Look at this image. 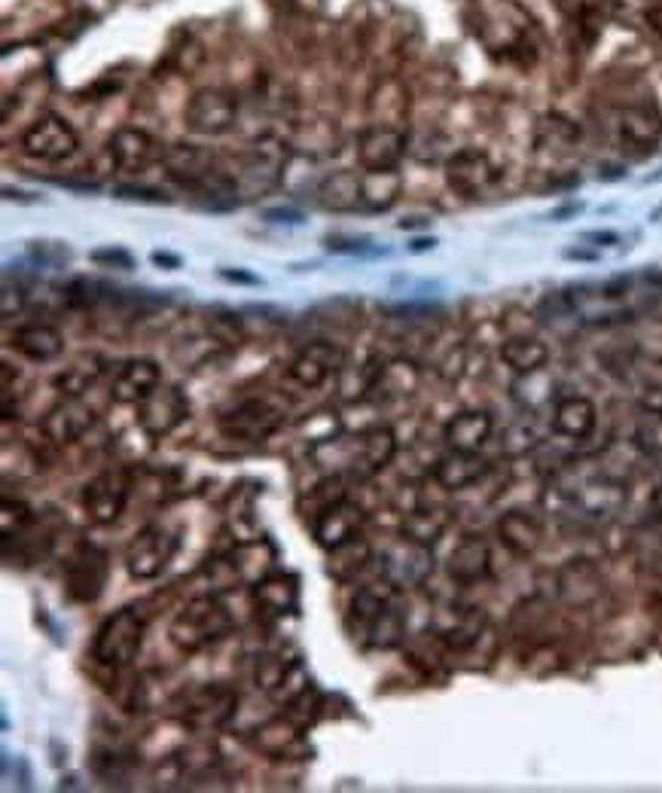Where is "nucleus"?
<instances>
[{"mask_svg": "<svg viewBox=\"0 0 662 793\" xmlns=\"http://www.w3.org/2000/svg\"><path fill=\"white\" fill-rule=\"evenodd\" d=\"M233 632V614L214 595H199L187 602L168 626V638L184 653H199Z\"/></svg>", "mask_w": 662, "mask_h": 793, "instance_id": "1", "label": "nucleus"}, {"mask_svg": "<svg viewBox=\"0 0 662 793\" xmlns=\"http://www.w3.org/2000/svg\"><path fill=\"white\" fill-rule=\"evenodd\" d=\"M144 632H147V619L134 607H122L102 623L95 644H92V656L107 668H126L141 653Z\"/></svg>", "mask_w": 662, "mask_h": 793, "instance_id": "2", "label": "nucleus"}, {"mask_svg": "<svg viewBox=\"0 0 662 793\" xmlns=\"http://www.w3.org/2000/svg\"><path fill=\"white\" fill-rule=\"evenodd\" d=\"M107 577H110V558L95 544L76 546L64 565V589L76 604L98 602L107 587Z\"/></svg>", "mask_w": 662, "mask_h": 793, "instance_id": "3", "label": "nucleus"}, {"mask_svg": "<svg viewBox=\"0 0 662 793\" xmlns=\"http://www.w3.org/2000/svg\"><path fill=\"white\" fill-rule=\"evenodd\" d=\"M175 553V531L153 522L147 529L138 531L132 537V544L126 546V568H129L134 580H156L172 565Z\"/></svg>", "mask_w": 662, "mask_h": 793, "instance_id": "4", "label": "nucleus"}, {"mask_svg": "<svg viewBox=\"0 0 662 793\" xmlns=\"http://www.w3.org/2000/svg\"><path fill=\"white\" fill-rule=\"evenodd\" d=\"M379 565L388 587L418 589L434 573V549L410 537H400L379 556Z\"/></svg>", "mask_w": 662, "mask_h": 793, "instance_id": "5", "label": "nucleus"}, {"mask_svg": "<svg viewBox=\"0 0 662 793\" xmlns=\"http://www.w3.org/2000/svg\"><path fill=\"white\" fill-rule=\"evenodd\" d=\"M22 153L37 162H64L71 159L80 147L74 126L68 119L46 114V117L34 119L25 134H22Z\"/></svg>", "mask_w": 662, "mask_h": 793, "instance_id": "6", "label": "nucleus"}, {"mask_svg": "<svg viewBox=\"0 0 662 793\" xmlns=\"http://www.w3.org/2000/svg\"><path fill=\"white\" fill-rule=\"evenodd\" d=\"M238 693L233 687H223V684H208L199 690L187 693L184 699V711H180V723L199 730V733H214L229 723V718L236 714Z\"/></svg>", "mask_w": 662, "mask_h": 793, "instance_id": "7", "label": "nucleus"}, {"mask_svg": "<svg viewBox=\"0 0 662 793\" xmlns=\"http://www.w3.org/2000/svg\"><path fill=\"white\" fill-rule=\"evenodd\" d=\"M187 415H190V400L177 384H159L138 403V425L153 440L175 434L187 422Z\"/></svg>", "mask_w": 662, "mask_h": 793, "instance_id": "8", "label": "nucleus"}, {"mask_svg": "<svg viewBox=\"0 0 662 793\" xmlns=\"http://www.w3.org/2000/svg\"><path fill=\"white\" fill-rule=\"evenodd\" d=\"M281 425H284V412L272 406L269 400H245L226 415H221V422H217L223 437L241 442L269 440Z\"/></svg>", "mask_w": 662, "mask_h": 793, "instance_id": "9", "label": "nucleus"}, {"mask_svg": "<svg viewBox=\"0 0 662 793\" xmlns=\"http://www.w3.org/2000/svg\"><path fill=\"white\" fill-rule=\"evenodd\" d=\"M184 119H187L190 132L217 138V134L233 132V126H236L238 119V104L223 88H199L187 102Z\"/></svg>", "mask_w": 662, "mask_h": 793, "instance_id": "10", "label": "nucleus"}, {"mask_svg": "<svg viewBox=\"0 0 662 793\" xmlns=\"http://www.w3.org/2000/svg\"><path fill=\"white\" fill-rule=\"evenodd\" d=\"M498 165L483 150H458L446 159V184L458 196L476 199L498 184Z\"/></svg>", "mask_w": 662, "mask_h": 793, "instance_id": "11", "label": "nucleus"}, {"mask_svg": "<svg viewBox=\"0 0 662 793\" xmlns=\"http://www.w3.org/2000/svg\"><path fill=\"white\" fill-rule=\"evenodd\" d=\"M129 492H132L129 473L107 471L95 476L83 492V507H86L88 519L95 525H114L129 504Z\"/></svg>", "mask_w": 662, "mask_h": 793, "instance_id": "12", "label": "nucleus"}, {"mask_svg": "<svg viewBox=\"0 0 662 793\" xmlns=\"http://www.w3.org/2000/svg\"><path fill=\"white\" fill-rule=\"evenodd\" d=\"M406 156V134L394 126H369L357 138V162L364 171H388L398 168Z\"/></svg>", "mask_w": 662, "mask_h": 793, "instance_id": "13", "label": "nucleus"}, {"mask_svg": "<svg viewBox=\"0 0 662 793\" xmlns=\"http://www.w3.org/2000/svg\"><path fill=\"white\" fill-rule=\"evenodd\" d=\"M345 369V352L333 345V342H311L309 348L296 354V360L287 369V376L294 379L299 388H321V384L333 376V372H342Z\"/></svg>", "mask_w": 662, "mask_h": 793, "instance_id": "14", "label": "nucleus"}, {"mask_svg": "<svg viewBox=\"0 0 662 793\" xmlns=\"http://www.w3.org/2000/svg\"><path fill=\"white\" fill-rule=\"evenodd\" d=\"M92 425H95V412H92L86 400L83 397H64L59 406H52V410L46 412L40 430H44V437L49 442L68 446V442L86 437V430Z\"/></svg>", "mask_w": 662, "mask_h": 793, "instance_id": "15", "label": "nucleus"}, {"mask_svg": "<svg viewBox=\"0 0 662 793\" xmlns=\"http://www.w3.org/2000/svg\"><path fill=\"white\" fill-rule=\"evenodd\" d=\"M360 525H364V510L352 504L348 498L336 500L324 507L318 516H311V531H315V541L324 546V549H333V546L345 544L360 534Z\"/></svg>", "mask_w": 662, "mask_h": 793, "instance_id": "16", "label": "nucleus"}, {"mask_svg": "<svg viewBox=\"0 0 662 793\" xmlns=\"http://www.w3.org/2000/svg\"><path fill=\"white\" fill-rule=\"evenodd\" d=\"M617 138L623 147L648 153L660 144L662 117L650 104H629L617 110Z\"/></svg>", "mask_w": 662, "mask_h": 793, "instance_id": "17", "label": "nucleus"}, {"mask_svg": "<svg viewBox=\"0 0 662 793\" xmlns=\"http://www.w3.org/2000/svg\"><path fill=\"white\" fill-rule=\"evenodd\" d=\"M163 384V369L156 360L150 357H134V360H126L119 372L114 376L110 382V397L117 403H141L150 391H156Z\"/></svg>", "mask_w": 662, "mask_h": 793, "instance_id": "18", "label": "nucleus"}, {"mask_svg": "<svg viewBox=\"0 0 662 793\" xmlns=\"http://www.w3.org/2000/svg\"><path fill=\"white\" fill-rule=\"evenodd\" d=\"M163 162L168 177H175L177 184H184V187H196V190L205 184L208 177L217 175L211 150L199 147V144H175V147L165 150Z\"/></svg>", "mask_w": 662, "mask_h": 793, "instance_id": "19", "label": "nucleus"}, {"mask_svg": "<svg viewBox=\"0 0 662 793\" xmlns=\"http://www.w3.org/2000/svg\"><path fill=\"white\" fill-rule=\"evenodd\" d=\"M156 153H159V144L144 129H119L107 141V156L122 171H141V168H147L150 162L156 159Z\"/></svg>", "mask_w": 662, "mask_h": 793, "instance_id": "20", "label": "nucleus"}, {"mask_svg": "<svg viewBox=\"0 0 662 793\" xmlns=\"http://www.w3.org/2000/svg\"><path fill=\"white\" fill-rule=\"evenodd\" d=\"M492 430H495V422H492L488 412H458L456 418H449L442 427V440L449 442V449H456V452H480L492 440Z\"/></svg>", "mask_w": 662, "mask_h": 793, "instance_id": "21", "label": "nucleus"}, {"mask_svg": "<svg viewBox=\"0 0 662 793\" xmlns=\"http://www.w3.org/2000/svg\"><path fill=\"white\" fill-rule=\"evenodd\" d=\"M488 473V461L480 452H449L446 458L437 461L434 467V483L446 488V492H461L471 488Z\"/></svg>", "mask_w": 662, "mask_h": 793, "instance_id": "22", "label": "nucleus"}, {"mask_svg": "<svg viewBox=\"0 0 662 793\" xmlns=\"http://www.w3.org/2000/svg\"><path fill=\"white\" fill-rule=\"evenodd\" d=\"M602 573L587 558H575L559 571V595L571 607H589L602 595Z\"/></svg>", "mask_w": 662, "mask_h": 793, "instance_id": "23", "label": "nucleus"}, {"mask_svg": "<svg viewBox=\"0 0 662 793\" xmlns=\"http://www.w3.org/2000/svg\"><path fill=\"white\" fill-rule=\"evenodd\" d=\"M488 568H492V556H488V544L483 537H464L461 544L452 549V556L446 561V571L449 577L461 583V587H473L480 580H486Z\"/></svg>", "mask_w": 662, "mask_h": 793, "instance_id": "24", "label": "nucleus"}, {"mask_svg": "<svg viewBox=\"0 0 662 793\" xmlns=\"http://www.w3.org/2000/svg\"><path fill=\"white\" fill-rule=\"evenodd\" d=\"M10 345H13L15 352L22 354L25 360L49 364V360H56V357L64 352V336H61L56 327H49V323H25V327L15 330Z\"/></svg>", "mask_w": 662, "mask_h": 793, "instance_id": "25", "label": "nucleus"}, {"mask_svg": "<svg viewBox=\"0 0 662 793\" xmlns=\"http://www.w3.org/2000/svg\"><path fill=\"white\" fill-rule=\"evenodd\" d=\"M253 599L257 607L269 619H279L284 614H294L299 602V589L291 573H265L263 580L253 583Z\"/></svg>", "mask_w": 662, "mask_h": 793, "instance_id": "26", "label": "nucleus"}, {"mask_svg": "<svg viewBox=\"0 0 662 793\" xmlns=\"http://www.w3.org/2000/svg\"><path fill=\"white\" fill-rule=\"evenodd\" d=\"M398 455V437L391 427H373L357 437V471L354 476H373L385 471Z\"/></svg>", "mask_w": 662, "mask_h": 793, "instance_id": "27", "label": "nucleus"}, {"mask_svg": "<svg viewBox=\"0 0 662 793\" xmlns=\"http://www.w3.org/2000/svg\"><path fill=\"white\" fill-rule=\"evenodd\" d=\"M498 537L516 556H534L537 546L544 541V529L534 516L522 510H510L498 519Z\"/></svg>", "mask_w": 662, "mask_h": 793, "instance_id": "28", "label": "nucleus"}, {"mask_svg": "<svg viewBox=\"0 0 662 793\" xmlns=\"http://www.w3.org/2000/svg\"><path fill=\"white\" fill-rule=\"evenodd\" d=\"M553 430L568 440H587L595 430V406L587 397H561L553 406Z\"/></svg>", "mask_w": 662, "mask_h": 793, "instance_id": "29", "label": "nucleus"}, {"mask_svg": "<svg viewBox=\"0 0 662 793\" xmlns=\"http://www.w3.org/2000/svg\"><path fill=\"white\" fill-rule=\"evenodd\" d=\"M373 561V546L367 544V537L364 534H357L352 541H345V544L333 546V549H327V571L330 577L336 580V583H354L360 573L367 571V565Z\"/></svg>", "mask_w": 662, "mask_h": 793, "instance_id": "30", "label": "nucleus"}, {"mask_svg": "<svg viewBox=\"0 0 662 793\" xmlns=\"http://www.w3.org/2000/svg\"><path fill=\"white\" fill-rule=\"evenodd\" d=\"M400 196H403V175L398 168L360 175V208H367L373 214L391 211L400 202Z\"/></svg>", "mask_w": 662, "mask_h": 793, "instance_id": "31", "label": "nucleus"}, {"mask_svg": "<svg viewBox=\"0 0 662 793\" xmlns=\"http://www.w3.org/2000/svg\"><path fill=\"white\" fill-rule=\"evenodd\" d=\"M318 202L327 211L348 214L360 208V175L357 171H333L318 184Z\"/></svg>", "mask_w": 662, "mask_h": 793, "instance_id": "32", "label": "nucleus"}, {"mask_svg": "<svg viewBox=\"0 0 662 793\" xmlns=\"http://www.w3.org/2000/svg\"><path fill=\"white\" fill-rule=\"evenodd\" d=\"M422 382V372L413 360H388L379 364L376 379H373V391L382 400H400V397H413Z\"/></svg>", "mask_w": 662, "mask_h": 793, "instance_id": "33", "label": "nucleus"}, {"mask_svg": "<svg viewBox=\"0 0 662 793\" xmlns=\"http://www.w3.org/2000/svg\"><path fill=\"white\" fill-rule=\"evenodd\" d=\"M575 500L577 507L587 510L589 516H607L623 507L626 492H623V485L611 483L604 476H592V480H583V483L577 485Z\"/></svg>", "mask_w": 662, "mask_h": 793, "instance_id": "34", "label": "nucleus"}, {"mask_svg": "<svg viewBox=\"0 0 662 793\" xmlns=\"http://www.w3.org/2000/svg\"><path fill=\"white\" fill-rule=\"evenodd\" d=\"M449 522H452V516L446 507H413L403 513V537L434 546L446 534Z\"/></svg>", "mask_w": 662, "mask_h": 793, "instance_id": "35", "label": "nucleus"}, {"mask_svg": "<svg viewBox=\"0 0 662 793\" xmlns=\"http://www.w3.org/2000/svg\"><path fill=\"white\" fill-rule=\"evenodd\" d=\"M500 360L513 369L516 376H529V372H537V369L546 367L549 348H546L541 339L513 336L500 345Z\"/></svg>", "mask_w": 662, "mask_h": 793, "instance_id": "36", "label": "nucleus"}, {"mask_svg": "<svg viewBox=\"0 0 662 793\" xmlns=\"http://www.w3.org/2000/svg\"><path fill=\"white\" fill-rule=\"evenodd\" d=\"M281 171H284V150L279 144H272V141L257 144L248 153V159H245V180H250L253 187H257V180H260L263 190L272 187Z\"/></svg>", "mask_w": 662, "mask_h": 793, "instance_id": "37", "label": "nucleus"}, {"mask_svg": "<svg viewBox=\"0 0 662 793\" xmlns=\"http://www.w3.org/2000/svg\"><path fill=\"white\" fill-rule=\"evenodd\" d=\"M406 635V619L394 602H385V607L376 614L373 626L367 629V644L376 650H394Z\"/></svg>", "mask_w": 662, "mask_h": 793, "instance_id": "38", "label": "nucleus"}, {"mask_svg": "<svg viewBox=\"0 0 662 793\" xmlns=\"http://www.w3.org/2000/svg\"><path fill=\"white\" fill-rule=\"evenodd\" d=\"M635 446L645 452V455H662V412L645 410L638 412L635 418Z\"/></svg>", "mask_w": 662, "mask_h": 793, "instance_id": "39", "label": "nucleus"}, {"mask_svg": "<svg viewBox=\"0 0 662 793\" xmlns=\"http://www.w3.org/2000/svg\"><path fill=\"white\" fill-rule=\"evenodd\" d=\"M541 147H556V150H571L580 141V129H577L571 119L565 117H546L541 122V132H537Z\"/></svg>", "mask_w": 662, "mask_h": 793, "instance_id": "40", "label": "nucleus"}, {"mask_svg": "<svg viewBox=\"0 0 662 793\" xmlns=\"http://www.w3.org/2000/svg\"><path fill=\"white\" fill-rule=\"evenodd\" d=\"M102 367H92V364H74L68 367L61 376H56V388H59L64 397H83L95 384Z\"/></svg>", "mask_w": 662, "mask_h": 793, "instance_id": "41", "label": "nucleus"}, {"mask_svg": "<svg viewBox=\"0 0 662 793\" xmlns=\"http://www.w3.org/2000/svg\"><path fill=\"white\" fill-rule=\"evenodd\" d=\"M385 602H388V599L379 595L376 589H360L352 604V623H357V626L367 632L369 626H373V619H376V614L385 607Z\"/></svg>", "mask_w": 662, "mask_h": 793, "instance_id": "42", "label": "nucleus"}, {"mask_svg": "<svg viewBox=\"0 0 662 793\" xmlns=\"http://www.w3.org/2000/svg\"><path fill=\"white\" fill-rule=\"evenodd\" d=\"M92 263H98L102 269H122V272H132L134 269V257L129 250L122 248H98L88 253Z\"/></svg>", "mask_w": 662, "mask_h": 793, "instance_id": "43", "label": "nucleus"}, {"mask_svg": "<svg viewBox=\"0 0 662 793\" xmlns=\"http://www.w3.org/2000/svg\"><path fill=\"white\" fill-rule=\"evenodd\" d=\"M537 446V434L531 430L529 425H513L507 430V440H504V449L510 452V455H525Z\"/></svg>", "mask_w": 662, "mask_h": 793, "instance_id": "44", "label": "nucleus"}, {"mask_svg": "<svg viewBox=\"0 0 662 793\" xmlns=\"http://www.w3.org/2000/svg\"><path fill=\"white\" fill-rule=\"evenodd\" d=\"M25 309V291L19 284L3 281V294H0V315L3 318H15L19 311Z\"/></svg>", "mask_w": 662, "mask_h": 793, "instance_id": "45", "label": "nucleus"}, {"mask_svg": "<svg viewBox=\"0 0 662 793\" xmlns=\"http://www.w3.org/2000/svg\"><path fill=\"white\" fill-rule=\"evenodd\" d=\"M117 196L119 199H141V202H153V205H163V202H168V199H165V192L138 190V187H117Z\"/></svg>", "mask_w": 662, "mask_h": 793, "instance_id": "46", "label": "nucleus"}, {"mask_svg": "<svg viewBox=\"0 0 662 793\" xmlns=\"http://www.w3.org/2000/svg\"><path fill=\"white\" fill-rule=\"evenodd\" d=\"M263 221H269V223H303V211H294V208H269V211H263Z\"/></svg>", "mask_w": 662, "mask_h": 793, "instance_id": "47", "label": "nucleus"}, {"mask_svg": "<svg viewBox=\"0 0 662 793\" xmlns=\"http://www.w3.org/2000/svg\"><path fill=\"white\" fill-rule=\"evenodd\" d=\"M221 279L223 281H233V284H250V287H253V284H260V279H257V275L238 272V269H236V272H233V269H221Z\"/></svg>", "mask_w": 662, "mask_h": 793, "instance_id": "48", "label": "nucleus"}, {"mask_svg": "<svg viewBox=\"0 0 662 793\" xmlns=\"http://www.w3.org/2000/svg\"><path fill=\"white\" fill-rule=\"evenodd\" d=\"M638 406H645V410H653V412H662V388H648Z\"/></svg>", "mask_w": 662, "mask_h": 793, "instance_id": "49", "label": "nucleus"}, {"mask_svg": "<svg viewBox=\"0 0 662 793\" xmlns=\"http://www.w3.org/2000/svg\"><path fill=\"white\" fill-rule=\"evenodd\" d=\"M153 263L163 269H180V257L177 253H165V250H153Z\"/></svg>", "mask_w": 662, "mask_h": 793, "instance_id": "50", "label": "nucleus"}, {"mask_svg": "<svg viewBox=\"0 0 662 793\" xmlns=\"http://www.w3.org/2000/svg\"><path fill=\"white\" fill-rule=\"evenodd\" d=\"M3 199H10V202H34V199H31V192L13 190V187H3Z\"/></svg>", "mask_w": 662, "mask_h": 793, "instance_id": "51", "label": "nucleus"}, {"mask_svg": "<svg viewBox=\"0 0 662 793\" xmlns=\"http://www.w3.org/2000/svg\"><path fill=\"white\" fill-rule=\"evenodd\" d=\"M587 241H602V245H614L617 241V233H587Z\"/></svg>", "mask_w": 662, "mask_h": 793, "instance_id": "52", "label": "nucleus"}, {"mask_svg": "<svg viewBox=\"0 0 662 793\" xmlns=\"http://www.w3.org/2000/svg\"><path fill=\"white\" fill-rule=\"evenodd\" d=\"M650 504H653V516L662 522V485L653 492V500H650Z\"/></svg>", "mask_w": 662, "mask_h": 793, "instance_id": "53", "label": "nucleus"}, {"mask_svg": "<svg viewBox=\"0 0 662 793\" xmlns=\"http://www.w3.org/2000/svg\"><path fill=\"white\" fill-rule=\"evenodd\" d=\"M434 245H437L434 238H415V241H413V250H415V253H422V250H430V248H434Z\"/></svg>", "mask_w": 662, "mask_h": 793, "instance_id": "54", "label": "nucleus"}]
</instances>
